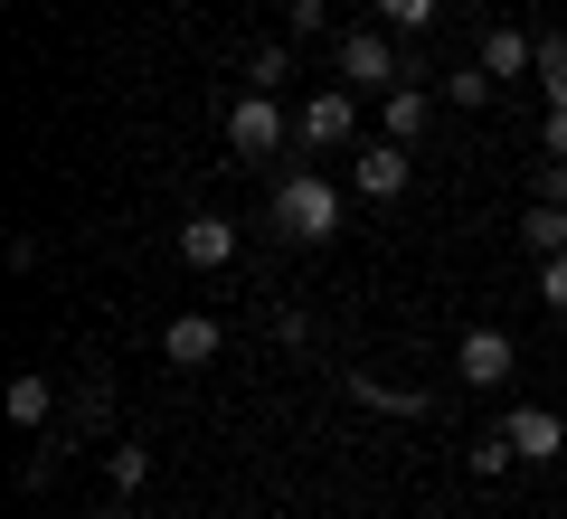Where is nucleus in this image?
I'll list each match as a JSON object with an SVG mask.
<instances>
[{
	"instance_id": "obj_18",
	"label": "nucleus",
	"mask_w": 567,
	"mask_h": 519,
	"mask_svg": "<svg viewBox=\"0 0 567 519\" xmlns=\"http://www.w3.org/2000/svg\"><path fill=\"white\" fill-rule=\"evenodd\" d=\"M284 76H293V48H256V58H246V85H256V95H284Z\"/></svg>"
},
{
	"instance_id": "obj_9",
	"label": "nucleus",
	"mask_w": 567,
	"mask_h": 519,
	"mask_svg": "<svg viewBox=\"0 0 567 519\" xmlns=\"http://www.w3.org/2000/svg\"><path fill=\"white\" fill-rule=\"evenodd\" d=\"M227 256H237V227H227L218 208H199V218L181 227V264H199V274H218Z\"/></svg>"
},
{
	"instance_id": "obj_19",
	"label": "nucleus",
	"mask_w": 567,
	"mask_h": 519,
	"mask_svg": "<svg viewBox=\"0 0 567 519\" xmlns=\"http://www.w3.org/2000/svg\"><path fill=\"white\" fill-rule=\"evenodd\" d=\"M350 397H360V406H388V416H425V397H406V387H388V378H350Z\"/></svg>"
},
{
	"instance_id": "obj_23",
	"label": "nucleus",
	"mask_w": 567,
	"mask_h": 519,
	"mask_svg": "<svg viewBox=\"0 0 567 519\" xmlns=\"http://www.w3.org/2000/svg\"><path fill=\"white\" fill-rule=\"evenodd\" d=\"M539 302H548V312H567V256L539 264Z\"/></svg>"
},
{
	"instance_id": "obj_3",
	"label": "nucleus",
	"mask_w": 567,
	"mask_h": 519,
	"mask_svg": "<svg viewBox=\"0 0 567 519\" xmlns=\"http://www.w3.org/2000/svg\"><path fill=\"white\" fill-rule=\"evenodd\" d=\"M406 180H416V160H406V142H360V160H350V189H360L369 208H388V199H406Z\"/></svg>"
},
{
	"instance_id": "obj_24",
	"label": "nucleus",
	"mask_w": 567,
	"mask_h": 519,
	"mask_svg": "<svg viewBox=\"0 0 567 519\" xmlns=\"http://www.w3.org/2000/svg\"><path fill=\"white\" fill-rule=\"evenodd\" d=\"M303 340H312V321H303V312H284V302H275V350H303Z\"/></svg>"
},
{
	"instance_id": "obj_25",
	"label": "nucleus",
	"mask_w": 567,
	"mask_h": 519,
	"mask_svg": "<svg viewBox=\"0 0 567 519\" xmlns=\"http://www.w3.org/2000/svg\"><path fill=\"white\" fill-rule=\"evenodd\" d=\"M539 152H548V160H567V114H539Z\"/></svg>"
},
{
	"instance_id": "obj_10",
	"label": "nucleus",
	"mask_w": 567,
	"mask_h": 519,
	"mask_svg": "<svg viewBox=\"0 0 567 519\" xmlns=\"http://www.w3.org/2000/svg\"><path fill=\"white\" fill-rule=\"evenodd\" d=\"M483 66L492 76H539V39H529V29H483Z\"/></svg>"
},
{
	"instance_id": "obj_1",
	"label": "nucleus",
	"mask_w": 567,
	"mask_h": 519,
	"mask_svg": "<svg viewBox=\"0 0 567 519\" xmlns=\"http://www.w3.org/2000/svg\"><path fill=\"white\" fill-rule=\"evenodd\" d=\"M265 218H275V237H293V246H331L341 218H350V199H341V180H322V170H284L275 199H265Z\"/></svg>"
},
{
	"instance_id": "obj_7",
	"label": "nucleus",
	"mask_w": 567,
	"mask_h": 519,
	"mask_svg": "<svg viewBox=\"0 0 567 519\" xmlns=\"http://www.w3.org/2000/svg\"><path fill=\"white\" fill-rule=\"evenodd\" d=\"M502 444H511L520 463H558V454H567V416H558V406H511V416H502Z\"/></svg>"
},
{
	"instance_id": "obj_22",
	"label": "nucleus",
	"mask_w": 567,
	"mask_h": 519,
	"mask_svg": "<svg viewBox=\"0 0 567 519\" xmlns=\"http://www.w3.org/2000/svg\"><path fill=\"white\" fill-rule=\"evenodd\" d=\"M529 199H558V208H567V160L539 152V180H529Z\"/></svg>"
},
{
	"instance_id": "obj_13",
	"label": "nucleus",
	"mask_w": 567,
	"mask_h": 519,
	"mask_svg": "<svg viewBox=\"0 0 567 519\" xmlns=\"http://www.w3.org/2000/svg\"><path fill=\"white\" fill-rule=\"evenodd\" d=\"M520 246H529L539 264L567 256V208H558V199H529V208H520Z\"/></svg>"
},
{
	"instance_id": "obj_21",
	"label": "nucleus",
	"mask_w": 567,
	"mask_h": 519,
	"mask_svg": "<svg viewBox=\"0 0 567 519\" xmlns=\"http://www.w3.org/2000/svg\"><path fill=\"white\" fill-rule=\"evenodd\" d=\"M284 29H293V39H322L331 10H322V0H284Z\"/></svg>"
},
{
	"instance_id": "obj_4",
	"label": "nucleus",
	"mask_w": 567,
	"mask_h": 519,
	"mask_svg": "<svg viewBox=\"0 0 567 519\" xmlns=\"http://www.w3.org/2000/svg\"><path fill=\"white\" fill-rule=\"evenodd\" d=\"M227 152H237V160H265V152H284V104L246 85V95L227 104Z\"/></svg>"
},
{
	"instance_id": "obj_5",
	"label": "nucleus",
	"mask_w": 567,
	"mask_h": 519,
	"mask_svg": "<svg viewBox=\"0 0 567 519\" xmlns=\"http://www.w3.org/2000/svg\"><path fill=\"white\" fill-rule=\"evenodd\" d=\"M511 369H520L511 331H492V321H483V331H464V350H454V378H464V387H483V397H492V387H511Z\"/></svg>"
},
{
	"instance_id": "obj_11",
	"label": "nucleus",
	"mask_w": 567,
	"mask_h": 519,
	"mask_svg": "<svg viewBox=\"0 0 567 519\" xmlns=\"http://www.w3.org/2000/svg\"><path fill=\"white\" fill-rule=\"evenodd\" d=\"M425 114H435V85H388V95H379L388 142H416V133H425Z\"/></svg>"
},
{
	"instance_id": "obj_14",
	"label": "nucleus",
	"mask_w": 567,
	"mask_h": 519,
	"mask_svg": "<svg viewBox=\"0 0 567 519\" xmlns=\"http://www.w3.org/2000/svg\"><path fill=\"white\" fill-rule=\"evenodd\" d=\"M58 416V378H48V369H20V378H10V425H48Z\"/></svg>"
},
{
	"instance_id": "obj_12",
	"label": "nucleus",
	"mask_w": 567,
	"mask_h": 519,
	"mask_svg": "<svg viewBox=\"0 0 567 519\" xmlns=\"http://www.w3.org/2000/svg\"><path fill=\"white\" fill-rule=\"evenodd\" d=\"M142 481H152V444H133V435L104 444V491H114V500H142Z\"/></svg>"
},
{
	"instance_id": "obj_15",
	"label": "nucleus",
	"mask_w": 567,
	"mask_h": 519,
	"mask_svg": "<svg viewBox=\"0 0 567 519\" xmlns=\"http://www.w3.org/2000/svg\"><path fill=\"white\" fill-rule=\"evenodd\" d=\"M492 95H502V76H492L483 58H473V66H445V104H454V114H483Z\"/></svg>"
},
{
	"instance_id": "obj_17",
	"label": "nucleus",
	"mask_w": 567,
	"mask_h": 519,
	"mask_svg": "<svg viewBox=\"0 0 567 519\" xmlns=\"http://www.w3.org/2000/svg\"><path fill=\"white\" fill-rule=\"evenodd\" d=\"M539 95L548 114H567V39H539Z\"/></svg>"
},
{
	"instance_id": "obj_2",
	"label": "nucleus",
	"mask_w": 567,
	"mask_h": 519,
	"mask_svg": "<svg viewBox=\"0 0 567 519\" xmlns=\"http://www.w3.org/2000/svg\"><path fill=\"white\" fill-rule=\"evenodd\" d=\"M341 85H350V95H388V85H406V39H398V29H341Z\"/></svg>"
},
{
	"instance_id": "obj_8",
	"label": "nucleus",
	"mask_w": 567,
	"mask_h": 519,
	"mask_svg": "<svg viewBox=\"0 0 567 519\" xmlns=\"http://www.w3.org/2000/svg\"><path fill=\"white\" fill-rule=\"evenodd\" d=\"M218 350H227V321H218V312H181V321L162 331V360H171V369H208Z\"/></svg>"
},
{
	"instance_id": "obj_16",
	"label": "nucleus",
	"mask_w": 567,
	"mask_h": 519,
	"mask_svg": "<svg viewBox=\"0 0 567 519\" xmlns=\"http://www.w3.org/2000/svg\"><path fill=\"white\" fill-rule=\"evenodd\" d=\"M435 10H445V0H379V29H398V39H425V29H435Z\"/></svg>"
},
{
	"instance_id": "obj_26",
	"label": "nucleus",
	"mask_w": 567,
	"mask_h": 519,
	"mask_svg": "<svg viewBox=\"0 0 567 519\" xmlns=\"http://www.w3.org/2000/svg\"><path fill=\"white\" fill-rule=\"evenodd\" d=\"M104 519H152V510H142V500H114V510H104Z\"/></svg>"
},
{
	"instance_id": "obj_6",
	"label": "nucleus",
	"mask_w": 567,
	"mask_h": 519,
	"mask_svg": "<svg viewBox=\"0 0 567 519\" xmlns=\"http://www.w3.org/2000/svg\"><path fill=\"white\" fill-rule=\"evenodd\" d=\"M293 133H303L312 152H341V142L360 133V95H350V85H322V95H312L303 114H293Z\"/></svg>"
},
{
	"instance_id": "obj_20",
	"label": "nucleus",
	"mask_w": 567,
	"mask_h": 519,
	"mask_svg": "<svg viewBox=\"0 0 567 519\" xmlns=\"http://www.w3.org/2000/svg\"><path fill=\"white\" fill-rule=\"evenodd\" d=\"M511 463H520V454H511V444H502V425H492V435H483V444H473V473H483V481H502V473H511Z\"/></svg>"
}]
</instances>
